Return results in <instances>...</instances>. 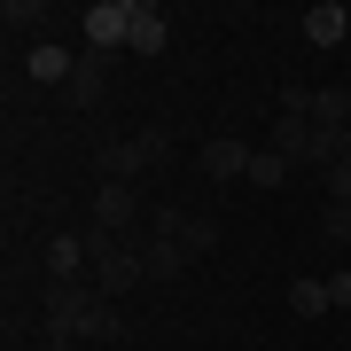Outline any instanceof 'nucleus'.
Here are the masks:
<instances>
[{
  "label": "nucleus",
  "mask_w": 351,
  "mask_h": 351,
  "mask_svg": "<svg viewBox=\"0 0 351 351\" xmlns=\"http://www.w3.org/2000/svg\"><path fill=\"white\" fill-rule=\"evenodd\" d=\"M47 336L55 343H101V336H117V304L110 297H94L86 281H47Z\"/></svg>",
  "instance_id": "nucleus-1"
},
{
  "label": "nucleus",
  "mask_w": 351,
  "mask_h": 351,
  "mask_svg": "<svg viewBox=\"0 0 351 351\" xmlns=\"http://www.w3.org/2000/svg\"><path fill=\"white\" fill-rule=\"evenodd\" d=\"M149 164H164V133H156V125H141V133H125V141H101L94 172H101V180H117V188H133Z\"/></svg>",
  "instance_id": "nucleus-2"
},
{
  "label": "nucleus",
  "mask_w": 351,
  "mask_h": 351,
  "mask_svg": "<svg viewBox=\"0 0 351 351\" xmlns=\"http://www.w3.org/2000/svg\"><path fill=\"white\" fill-rule=\"evenodd\" d=\"M94 234L133 242V234H141V188H117V180H101V188H94Z\"/></svg>",
  "instance_id": "nucleus-3"
},
{
  "label": "nucleus",
  "mask_w": 351,
  "mask_h": 351,
  "mask_svg": "<svg viewBox=\"0 0 351 351\" xmlns=\"http://www.w3.org/2000/svg\"><path fill=\"white\" fill-rule=\"evenodd\" d=\"M78 24H86V47H94V55L133 47V0H94V8L78 16Z\"/></svg>",
  "instance_id": "nucleus-4"
},
{
  "label": "nucleus",
  "mask_w": 351,
  "mask_h": 351,
  "mask_svg": "<svg viewBox=\"0 0 351 351\" xmlns=\"http://www.w3.org/2000/svg\"><path fill=\"white\" fill-rule=\"evenodd\" d=\"M265 149H274V156H289V172H304V164H320V125H313V117H274V133H265Z\"/></svg>",
  "instance_id": "nucleus-5"
},
{
  "label": "nucleus",
  "mask_w": 351,
  "mask_h": 351,
  "mask_svg": "<svg viewBox=\"0 0 351 351\" xmlns=\"http://www.w3.org/2000/svg\"><path fill=\"white\" fill-rule=\"evenodd\" d=\"M149 234H172L180 250L188 258H203V250H219V219H195V211H172V203H164V211H149Z\"/></svg>",
  "instance_id": "nucleus-6"
},
{
  "label": "nucleus",
  "mask_w": 351,
  "mask_h": 351,
  "mask_svg": "<svg viewBox=\"0 0 351 351\" xmlns=\"http://www.w3.org/2000/svg\"><path fill=\"white\" fill-rule=\"evenodd\" d=\"M250 156H258V149H242L234 133L203 141V180H211V188H234V180H250Z\"/></svg>",
  "instance_id": "nucleus-7"
},
{
  "label": "nucleus",
  "mask_w": 351,
  "mask_h": 351,
  "mask_svg": "<svg viewBox=\"0 0 351 351\" xmlns=\"http://www.w3.org/2000/svg\"><path fill=\"white\" fill-rule=\"evenodd\" d=\"M71 71H78V55L63 47V39H39V47L24 55V78H32V86H71Z\"/></svg>",
  "instance_id": "nucleus-8"
},
{
  "label": "nucleus",
  "mask_w": 351,
  "mask_h": 351,
  "mask_svg": "<svg viewBox=\"0 0 351 351\" xmlns=\"http://www.w3.org/2000/svg\"><path fill=\"white\" fill-rule=\"evenodd\" d=\"M133 250H141V274H149V281H172V274H188V250H180L172 234H133Z\"/></svg>",
  "instance_id": "nucleus-9"
},
{
  "label": "nucleus",
  "mask_w": 351,
  "mask_h": 351,
  "mask_svg": "<svg viewBox=\"0 0 351 351\" xmlns=\"http://www.w3.org/2000/svg\"><path fill=\"white\" fill-rule=\"evenodd\" d=\"M313 125L320 133H351V86H313Z\"/></svg>",
  "instance_id": "nucleus-10"
},
{
  "label": "nucleus",
  "mask_w": 351,
  "mask_h": 351,
  "mask_svg": "<svg viewBox=\"0 0 351 351\" xmlns=\"http://www.w3.org/2000/svg\"><path fill=\"white\" fill-rule=\"evenodd\" d=\"M343 32H351V8H336V0H320V8H304V39H313V47H336Z\"/></svg>",
  "instance_id": "nucleus-11"
},
{
  "label": "nucleus",
  "mask_w": 351,
  "mask_h": 351,
  "mask_svg": "<svg viewBox=\"0 0 351 351\" xmlns=\"http://www.w3.org/2000/svg\"><path fill=\"white\" fill-rule=\"evenodd\" d=\"M86 265H94V258H86V234H55V242H47V274H55V281H78Z\"/></svg>",
  "instance_id": "nucleus-12"
},
{
  "label": "nucleus",
  "mask_w": 351,
  "mask_h": 351,
  "mask_svg": "<svg viewBox=\"0 0 351 351\" xmlns=\"http://www.w3.org/2000/svg\"><path fill=\"white\" fill-rule=\"evenodd\" d=\"M101 71H110V55H94V47L78 55V71H71V101H78V110H94V101L110 94V86H101Z\"/></svg>",
  "instance_id": "nucleus-13"
},
{
  "label": "nucleus",
  "mask_w": 351,
  "mask_h": 351,
  "mask_svg": "<svg viewBox=\"0 0 351 351\" xmlns=\"http://www.w3.org/2000/svg\"><path fill=\"white\" fill-rule=\"evenodd\" d=\"M164 39H172V24H164V8H149V0H133V55H164Z\"/></svg>",
  "instance_id": "nucleus-14"
},
{
  "label": "nucleus",
  "mask_w": 351,
  "mask_h": 351,
  "mask_svg": "<svg viewBox=\"0 0 351 351\" xmlns=\"http://www.w3.org/2000/svg\"><path fill=\"white\" fill-rule=\"evenodd\" d=\"M289 313H297V320H320V313H336V304H328V281H289Z\"/></svg>",
  "instance_id": "nucleus-15"
},
{
  "label": "nucleus",
  "mask_w": 351,
  "mask_h": 351,
  "mask_svg": "<svg viewBox=\"0 0 351 351\" xmlns=\"http://www.w3.org/2000/svg\"><path fill=\"white\" fill-rule=\"evenodd\" d=\"M281 180H289V156L258 149V156H250V188H281Z\"/></svg>",
  "instance_id": "nucleus-16"
},
{
  "label": "nucleus",
  "mask_w": 351,
  "mask_h": 351,
  "mask_svg": "<svg viewBox=\"0 0 351 351\" xmlns=\"http://www.w3.org/2000/svg\"><path fill=\"white\" fill-rule=\"evenodd\" d=\"M320 234L328 242H351V203H328V211H320Z\"/></svg>",
  "instance_id": "nucleus-17"
},
{
  "label": "nucleus",
  "mask_w": 351,
  "mask_h": 351,
  "mask_svg": "<svg viewBox=\"0 0 351 351\" xmlns=\"http://www.w3.org/2000/svg\"><path fill=\"white\" fill-rule=\"evenodd\" d=\"M328 304H336V313H351V265H343V274H328Z\"/></svg>",
  "instance_id": "nucleus-18"
}]
</instances>
